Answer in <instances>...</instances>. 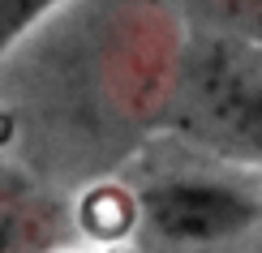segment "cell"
Masks as SVG:
<instances>
[{"mask_svg":"<svg viewBox=\"0 0 262 253\" xmlns=\"http://www.w3.org/2000/svg\"><path fill=\"white\" fill-rule=\"evenodd\" d=\"M163 129L206 163L262 172V43L189 30Z\"/></svg>","mask_w":262,"mask_h":253,"instance_id":"cell-2","label":"cell"},{"mask_svg":"<svg viewBox=\"0 0 262 253\" xmlns=\"http://www.w3.org/2000/svg\"><path fill=\"white\" fill-rule=\"evenodd\" d=\"M56 253H78V249H56Z\"/></svg>","mask_w":262,"mask_h":253,"instance_id":"cell-8","label":"cell"},{"mask_svg":"<svg viewBox=\"0 0 262 253\" xmlns=\"http://www.w3.org/2000/svg\"><path fill=\"white\" fill-rule=\"evenodd\" d=\"M189 30L262 43V0H172Z\"/></svg>","mask_w":262,"mask_h":253,"instance_id":"cell-6","label":"cell"},{"mask_svg":"<svg viewBox=\"0 0 262 253\" xmlns=\"http://www.w3.org/2000/svg\"><path fill=\"white\" fill-rule=\"evenodd\" d=\"M134 189L138 232L168 253H224L262 232V185L254 172L206 163H168Z\"/></svg>","mask_w":262,"mask_h":253,"instance_id":"cell-3","label":"cell"},{"mask_svg":"<svg viewBox=\"0 0 262 253\" xmlns=\"http://www.w3.org/2000/svg\"><path fill=\"white\" fill-rule=\"evenodd\" d=\"M69 5L73 0H0V64L13 56V52H21Z\"/></svg>","mask_w":262,"mask_h":253,"instance_id":"cell-7","label":"cell"},{"mask_svg":"<svg viewBox=\"0 0 262 253\" xmlns=\"http://www.w3.org/2000/svg\"><path fill=\"white\" fill-rule=\"evenodd\" d=\"M69 227V206L39 176L0 163V253H56Z\"/></svg>","mask_w":262,"mask_h":253,"instance_id":"cell-4","label":"cell"},{"mask_svg":"<svg viewBox=\"0 0 262 253\" xmlns=\"http://www.w3.org/2000/svg\"><path fill=\"white\" fill-rule=\"evenodd\" d=\"M69 223L95 245H121L125 236L138 232V211H134V189L112 176H99L78 193L69 206Z\"/></svg>","mask_w":262,"mask_h":253,"instance_id":"cell-5","label":"cell"},{"mask_svg":"<svg viewBox=\"0 0 262 253\" xmlns=\"http://www.w3.org/2000/svg\"><path fill=\"white\" fill-rule=\"evenodd\" d=\"M82 17L69 30H39L56 60L43 69L35 107L43 129L60 120V146H73L86 168H112L142 137L163 129L185 17L172 0H78Z\"/></svg>","mask_w":262,"mask_h":253,"instance_id":"cell-1","label":"cell"}]
</instances>
